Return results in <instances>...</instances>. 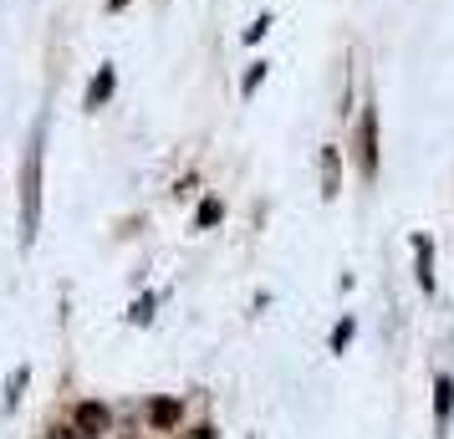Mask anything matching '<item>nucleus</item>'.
Here are the masks:
<instances>
[{"instance_id":"nucleus-12","label":"nucleus","mask_w":454,"mask_h":439,"mask_svg":"<svg viewBox=\"0 0 454 439\" xmlns=\"http://www.w3.org/2000/svg\"><path fill=\"white\" fill-rule=\"evenodd\" d=\"M266 72H270V62H250V72L240 77V98H255V87L266 82Z\"/></svg>"},{"instance_id":"nucleus-17","label":"nucleus","mask_w":454,"mask_h":439,"mask_svg":"<svg viewBox=\"0 0 454 439\" xmlns=\"http://www.w3.org/2000/svg\"><path fill=\"white\" fill-rule=\"evenodd\" d=\"M51 439H82L77 429H51Z\"/></svg>"},{"instance_id":"nucleus-10","label":"nucleus","mask_w":454,"mask_h":439,"mask_svg":"<svg viewBox=\"0 0 454 439\" xmlns=\"http://www.w3.org/2000/svg\"><path fill=\"white\" fill-rule=\"evenodd\" d=\"M153 307H159V292H144L133 307H128V322L133 327H144V322H153Z\"/></svg>"},{"instance_id":"nucleus-9","label":"nucleus","mask_w":454,"mask_h":439,"mask_svg":"<svg viewBox=\"0 0 454 439\" xmlns=\"http://www.w3.org/2000/svg\"><path fill=\"white\" fill-rule=\"evenodd\" d=\"M225 220V205L220 200H200V209H194V231H215Z\"/></svg>"},{"instance_id":"nucleus-2","label":"nucleus","mask_w":454,"mask_h":439,"mask_svg":"<svg viewBox=\"0 0 454 439\" xmlns=\"http://www.w3.org/2000/svg\"><path fill=\"white\" fill-rule=\"evenodd\" d=\"M357 169H363V179H378V113H372V103L357 118Z\"/></svg>"},{"instance_id":"nucleus-16","label":"nucleus","mask_w":454,"mask_h":439,"mask_svg":"<svg viewBox=\"0 0 454 439\" xmlns=\"http://www.w3.org/2000/svg\"><path fill=\"white\" fill-rule=\"evenodd\" d=\"M128 5H133V0H103V11H107V16H123Z\"/></svg>"},{"instance_id":"nucleus-14","label":"nucleus","mask_w":454,"mask_h":439,"mask_svg":"<svg viewBox=\"0 0 454 439\" xmlns=\"http://www.w3.org/2000/svg\"><path fill=\"white\" fill-rule=\"evenodd\" d=\"M266 31H270V16H255V21L246 26V46H255L261 36H266Z\"/></svg>"},{"instance_id":"nucleus-11","label":"nucleus","mask_w":454,"mask_h":439,"mask_svg":"<svg viewBox=\"0 0 454 439\" xmlns=\"http://www.w3.org/2000/svg\"><path fill=\"white\" fill-rule=\"evenodd\" d=\"M26 378H31V368H16V373H11V383H5V414H11V409H16V404H21V388H26Z\"/></svg>"},{"instance_id":"nucleus-3","label":"nucleus","mask_w":454,"mask_h":439,"mask_svg":"<svg viewBox=\"0 0 454 439\" xmlns=\"http://www.w3.org/2000/svg\"><path fill=\"white\" fill-rule=\"evenodd\" d=\"M72 429H77L82 439L107 435V429H113V409H107V404H98V398H82V404L72 409Z\"/></svg>"},{"instance_id":"nucleus-7","label":"nucleus","mask_w":454,"mask_h":439,"mask_svg":"<svg viewBox=\"0 0 454 439\" xmlns=\"http://www.w3.org/2000/svg\"><path fill=\"white\" fill-rule=\"evenodd\" d=\"M322 194L327 200H337L342 194V159H337V148H322Z\"/></svg>"},{"instance_id":"nucleus-13","label":"nucleus","mask_w":454,"mask_h":439,"mask_svg":"<svg viewBox=\"0 0 454 439\" xmlns=\"http://www.w3.org/2000/svg\"><path fill=\"white\" fill-rule=\"evenodd\" d=\"M352 333H357V327H352V317H348V322H337V327H332V353H342V348L352 342Z\"/></svg>"},{"instance_id":"nucleus-15","label":"nucleus","mask_w":454,"mask_h":439,"mask_svg":"<svg viewBox=\"0 0 454 439\" xmlns=\"http://www.w3.org/2000/svg\"><path fill=\"white\" fill-rule=\"evenodd\" d=\"M179 439H215V429H209V424H194V429H184Z\"/></svg>"},{"instance_id":"nucleus-1","label":"nucleus","mask_w":454,"mask_h":439,"mask_svg":"<svg viewBox=\"0 0 454 439\" xmlns=\"http://www.w3.org/2000/svg\"><path fill=\"white\" fill-rule=\"evenodd\" d=\"M42 179H46V113L31 123V138H26L21 153V251H31L36 235H42Z\"/></svg>"},{"instance_id":"nucleus-6","label":"nucleus","mask_w":454,"mask_h":439,"mask_svg":"<svg viewBox=\"0 0 454 439\" xmlns=\"http://www.w3.org/2000/svg\"><path fill=\"white\" fill-rule=\"evenodd\" d=\"M450 414H454V378L439 373L434 378V424H439V435L450 429Z\"/></svg>"},{"instance_id":"nucleus-5","label":"nucleus","mask_w":454,"mask_h":439,"mask_svg":"<svg viewBox=\"0 0 454 439\" xmlns=\"http://www.w3.org/2000/svg\"><path fill=\"white\" fill-rule=\"evenodd\" d=\"M179 419H184V404L179 398H148V429L153 435H168Z\"/></svg>"},{"instance_id":"nucleus-8","label":"nucleus","mask_w":454,"mask_h":439,"mask_svg":"<svg viewBox=\"0 0 454 439\" xmlns=\"http://www.w3.org/2000/svg\"><path fill=\"white\" fill-rule=\"evenodd\" d=\"M413 261H419V286L434 292V240L429 235H413Z\"/></svg>"},{"instance_id":"nucleus-4","label":"nucleus","mask_w":454,"mask_h":439,"mask_svg":"<svg viewBox=\"0 0 454 439\" xmlns=\"http://www.w3.org/2000/svg\"><path fill=\"white\" fill-rule=\"evenodd\" d=\"M113 92H118V67H113V62H103L98 72H92V82H87V92H82V107H87V113H98V107H107V103H113Z\"/></svg>"}]
</instances>
